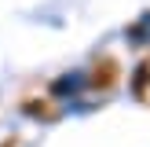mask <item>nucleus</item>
<instances>
[{
	"label": "nucleus",
	"instance_id": "1",
	"mask_svg": "<svg viewBox=\"0 0 150 147\" xmlns=\"http://www.w3.org/2000/svg\"><path fill=\"white\" fill-rule=\"evenodd\" d=\"M77 85H81V77H77V74H73L70 81H59V85H55V92H73V88H77Z\"/></svg>",
	"mask_w": 150,
	"mask_h": 147
},
{
	"label": "nucleus",
	"instance_id": "2",
	"mask_svg": "<svg viewBox=\"0 0 150 147\" xmlns=\"http://www.w3.org/2000/svg\"><path fill=\"white\" fill-rule=\"evenodd\" d=\"M132 41H139V37H150V15H146V22H143V26H139V29H132Z\"/></svg>",
	"mask_w": 150,
	"mask_h": 147
}]
</instances>
